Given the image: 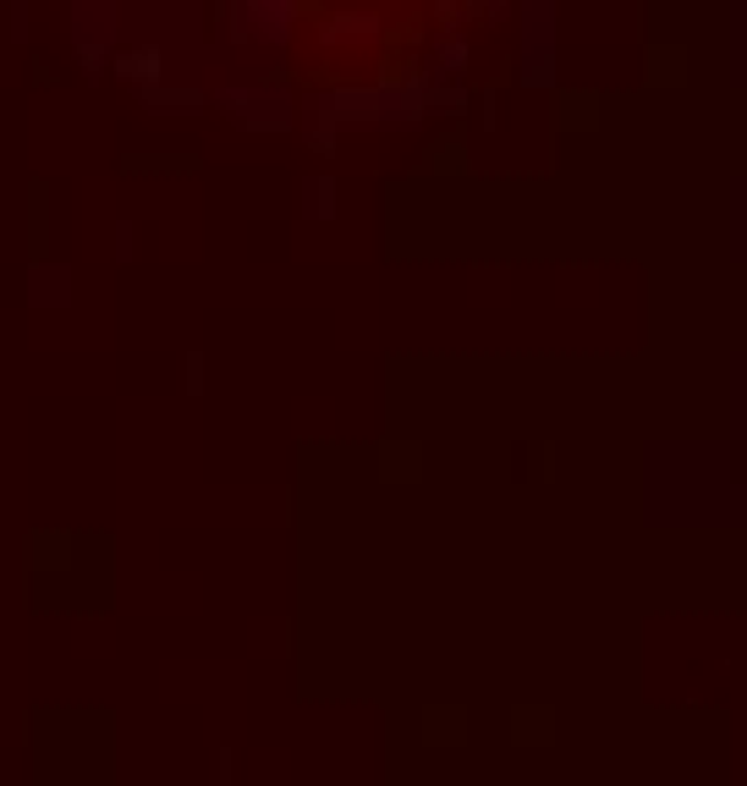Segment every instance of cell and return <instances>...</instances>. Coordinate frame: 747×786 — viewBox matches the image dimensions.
<instances>
[{"label": "cell", "instance_id": "1", "mask_svg": "<svg viewBox=\"0 0 747 786\" xmlns=\"http://www.w3.org/2000/svg\"><path fill=\"white\" fill-rule=\"evenodd\" d=\"M687 44H676V39H659L649 44V56H644V83L649 89H687Z\"/></svg>", "mask_w": 747, "mask_h": 786}, {"label": "cell", "instance_id": "2", "mask_svg": "<svg viewBox=\"0 0 747 786\" xmlns=\"http://www.w3.org/2000/svg\"><path fill=\"white\" fill-rule=\"evenodd\" d=\"M511 743L517 748H556V709L550 704H517L511 709Z\"/></svg>", "mask_w": 747, "mask_h": 786}, {"label": "cell", "instance_id": "3", "mask_svg": "<svg viewBox=\"0 0 747 786\" xmlns=\"http://www.w3.org/2000/svg\"><path fill=\"white\" fill-rule=\"evenodd\" d=\"M379 479L385 485H418L424 479V446L418 440H385L379 446Z\"/></svg>", "mask_w": 747, "mask_h": 786}, {"label": "cell", "instance_id": "4", "mask_svg": "<svg viewBox=\"0 0 747 786\" xmlns=\"http://www.w3.org/2000/svg\"><path fill=\"white\" fill-rule=\"evenodd\" d=\"M424 743H429V748H467V709L462 704H429V709H424Z\"/></svg>", "mask_w": 747, "mask_h": 786}, {"label": "cell", "instance_id": "5", "mask_svg": "<svg viewBox=\"0 0 747 786\" xmlns=\"http://www.w3.org/2000/svg\"><path fill=\"white\" fill-rule=\"evenodd\" d=\"M605 105H599V94L594 89H566V94L556 99V127L560 132H599L605 121Z\"/></svg>", "mask_w": 747, "mask_h": 786}, {"label": "cell", "instance_id": "6", "mask_svg": "<svg viewBox=\"0 0 747 786\" xmlns=\"http://www.w3.org/2000/svg\"><path fill=\"white\" fill-rule=\"evenodd\" d=\"M429 166H435V177H467V171H472L462 143H440V149L429 155Z\"/></svg>", "mask_w": 747, "mask_h": 786}]
</instances>
